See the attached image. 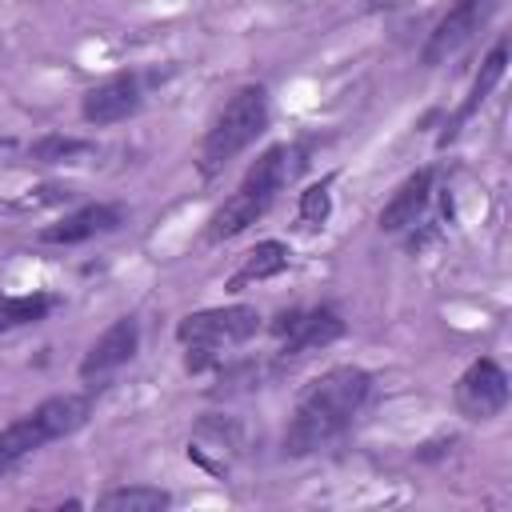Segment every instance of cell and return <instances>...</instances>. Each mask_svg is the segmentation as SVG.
I'll return each mask as SVG.
<instances>
[{"label": "cell", "mask_w": 512, "mask_h": 512, "mask_svg": "<svg viewBox=\"0 0 512 512\" xmlns=\"http://www.w3.org/2000/svg\"><path fill=\"white\" fill-rule=\"evenodd\" d=\"M340 332H344V324H340L336 312H308V316L300 312L296 324L284 332V336H288L284 356H304V352H312V348H324V344H332Z\"/></svg>", "instance_id": "7c38bea8"}, {"label": "cell", "mask_w": 512, "mask_h": 512, "mask_svg": "<svg viewBox=\"0 0 512 512\" xmlns=\"http://www.w3.org/2000/svg\"><path fill=\"white\" fill-rule=\"evenodd\" d=\"M0 328H4V316H0Z\"/></svg>", "instance_id": "44dd1931"}, {"label": "cell", "mask_w": 512, "mask_h": 512, "mask_svg": "<svg viewBox=\"0 0 512 512\" xmlns=\"http://www.w3.org/2000/svg\"><path fill=\"white\" fill-rule=\"evenodd\" d=\"M284 176H288V148H284V144H272V148H268V152H264V156L244 172L240 188H244V192H252V196L272 200V196L280 192Z\"/></svg>", "instance_id": "4fadbf2b"}, {"label": "cell", "mask_w": 512, "mask_h": 512, "mask_svg": "<svg viewBox=\"0 0 512 512\" xmlns=\"http://www.w3.org/2000/svg\"><path fill=\"white\" fill-rule=\"evenodd\" d=\"M136 344H140V328H136V320H132V316L116 320L112 328H104V332L96 336V344H92L88 356L80 360V376H104V372L128 364L132 352H136Z\"/></svg>", "instance_id": "52a82bcc"}, {"label": "cell", "mask_w": 512, "mask_h": 512, "mask_svg": "<svg viewBox=\"0 0 512 512\" xmlns=\"http://www.w3.org/2000/svg\"><path fill=\"white\" fill-rule=\"evenodd\" d=\"M428 192H432V172H428V168L416 172V176H408V180L392 192V200L384 204L380 228H384V232H400V228L416 224V216H420L424 204H428Z\"/></svg>", "instance_id": "30bf717a"}, {"label": "cell", "mask_w": 512, "mask_h": 512, "mask_svg": "<svg viewBox=\"0 0 512 512\" xmlns=\"http://www.w3.org/2000/svg\"><path fill=\"white\" fill-rule=\"evenodd\" d=\"M480 4H484V0H472V4L452 0L448 16L436 24V32H432V40H428V48H424V64L444 60L448 52H456V48L468 40V32L480 24Z\"/></svg>", "instance_id": "9c48e42d"}, {"label": "cell", "mask_w": 512, "mask_h": 512, "mask_svg": "<svg viewBox=\"0 0 512 512\" xmlns=\"http://www.w3.org/2000/svg\"><path fill=\"white\" fill-rule=\"evenodd\" d=\"M92 144L88 140H76V136H44L36 140L28 152L32 160H44V164H60V160H72V156H84Z\"/></svg>", "instance_id": "ac0fdd59"}, {"label": "cell", "mask_w": 512, "mask_h": 512, "mask_svg": "<svg viewBox=\"0 0 512 512\" xmlns=\"http://www.w3.org/2000/svg\"><path fill=\"white\" fill-rule=\"evenodd\" d=\"M84 420H88V396H52V400H44L40 408H32L28 416L12 420L0 432V472H8L16 460L32 456L48 440H60V436L76 432Z\"/></svg>", "instance_id": "3957f363"}, {"label": "cell", "mask_w": 512, "mask_h": 512, "mask_svg": "<svg viewBox=\"0 0 512 512\" xmlns=\"http://www.w3.org/2000/svg\"><path fill=\"white\" fill-rule=\"evenodd\" d=\"M328 208H332V200H328V180L312 184V188L300 196V216H304L308 224H324V220H328Z\"/></svg>", "instance_id": "d6986e66"}, {"label": "cell", "mask_w": 512, "mask_h": 512, "mask_svg": "<svg viewBox=\"0 0 512 512\" xmlns=\"http://www.w3.org/2000/svg\"><path fill=\"white\" fill-rule=\"evenodd\" d=\"M272 200H264V196H252V192H244V188H236L216 212H212V220H208V240H228V236H236V232H244L248 224H256V216H264V208H268Z\"/></svg>", "instance_id": "8fae6325"}, {"label": "cell", "mask_w": 512, "mask_h": 512, "mask_svg": "<svg viewBox=\"0 0 512 512\" xmlns=\"http://www.w3.org/2000/svg\"><path fill=\"white\" fill-rule=\"evenodd\" d=\"M264 124H268V92L260 84H244L240 92H232V100L212 120L204 148H200V168L204 172L224 168L240 148H248L264 132Z\"/></svg>", "instance_id": "7a4b0ae2"}, {"label": "cell", "mask_w": 512, "mask_h": 512, "mask_svg": "<svg viewBox=\"0 0 512 512\" xmlns=\"http://www.w3.org/2000/svg\"><path fill=\"white\" fill-rule=\"evenodd\" d=\"M48 312H52V296H4L0 300L4 324H32V320H44Z\"/></svg>", "instance_id": "e0dca14e"}, {"label": "cell", "mask_w": 512, "mask_h": 512, "mask_svg": "<svg viewBox=\"0 0 512 512\" xmlns=\"http://www.w3.org/2000/svg\"><path fill=\"white\" fill-rule=\"evenodd\" d=\"M504 64H508V44L500 40V44L488 52V60L480 64V76L472 80V92H468V100H464V108H460V116H456V128H460V124L488 100V92H492V88L500 84V76H504ZM456 128H452V132H456ZM452 132H448V136H452Z\"/></svg>", "instance_id": "9a60e30c"}, {"label": "cell", "mask_w": 512, "mask_h": 512, "mask_svg": "<svg viewBox=\"0 0 512 512\" xmlns=\"http://www.w3.org/2000/svg\"><path fill=\"white\" fill-rule=\"evenodd\" d=\"M456 404L472 416V420H488L508 404V376L496 360H476L460 384H456Z\"/></svg>", "instance_id": "5b68a950"}, {"label": "cell", "mask_w": 512, "mask_h": 512, "mask_svg": "<svg viewBox=\"0 0 512 512\" xmlns=\"http://www.w3.org/2000/svg\"><path fill=\"white\" fill-rule=\"evenodd\" d=\"M168 504H172V496L164 488H148V484H140V488H116V492H104L100 496V508L104 512H160Z\"/></svg>", "instance_id": "2e32d148"}, {"label": "cell", "mask_w": 512, "mask_h": 512, "mask_svg": "<svg viewBox=\"0 0 512 512\" xmlns=\"http://www.w3.org/2000/svg\"><path fill=\"white\" fill-rule=\"evenodd\" d=\"M120 224V208L116 204H88L48 228H40V240L44 244H80L88 236H100V232H112Z\"/></svg>", "instance_id": "ba28073f"}, {"label": "cell", "mask_w": 512, "mask_h": 512, "mask_svg": "<svg viewBox=\"0 0 512 512\" xmlns=\"http://www.w3.org/2000/svg\"><path fill=\"white\" fill-rule=\"evenodd\" d=\"M260 328V312L248 304H228V308H208L196 316H184L176 336L188 348H224V344H240Z\"/></svg>", "instance_id": "277c9868"}, {"label": "cell", "mask_w": 512, "mask_h": 512, "mask_svg": "<svg viewBox=\"0 0 512 512\" xmlns=\"http://www.w3.org/2000/svg\"><path fill=\"white\" fill-rule=\"evenodd\" d=\"M136 108H140V80L136 76H112V80L88 88L84 104H80L88 124H116V120L132 116Z\"/></svg>", "instance_id": "8992f818"}, {"label": "cell", "mask_w": 512, "mask_h": 512, "mask_svg": "<svg viewBox=\"0 0 512 512\" xmlns=\"http://www.w3.org/2000/svg\"><path fill=\"white\" fill-rule=\"evenodd\" d=\"M288 244H280V240H264V244H256L248 256H244V264H240V272L232 276V288H240V284H252V280H268V276H276V272H284L288 268Z\"/></svg>", "instance_id": "5bb4252c"}, {"label": "cell", "mask_w": 512, "mask_h": 512, "mask_svg": "<svg viewBox=\"0 0 512 512\" xmlns=\"http://www.w3.org/2000/svg\"><path fill=\"white\" fill-rule=\"evenodd\" d=\"M368 384H372V376L356 364H340V368H328L324 376H316L296 400V412L284 432V452L304 456V452L328 444L352 420V412L364 404Z\"/></svg>", "instance_id": "6da1fadb"}, {"label": "cell", "mask_w": 512, "mask_h": 512, "mask_svg": "<svg viewBox=\"0 0 512 512\" xmlns=\"http://www.w3.org/2000/svg\"><path fill=\"white\" fill-rule=\"evenodd\" d=\"M4 144H8V140H4V136H0V148H4Z\"/></svg>", "instance_id": "ffe728a7"}]
</instances>
